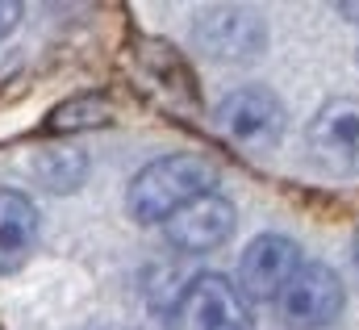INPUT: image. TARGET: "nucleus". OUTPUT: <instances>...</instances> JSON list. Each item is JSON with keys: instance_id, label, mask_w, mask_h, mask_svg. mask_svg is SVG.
Here are the masks:
<instances>
[{"instance_id": "5", "label": "nucleus", "mask_w": 359, "mask_h": 330, "mask_svg": "<svg viewBox=\"0 0 359 330\" xmlns=\"http://www.w3.org/2000/svg\"><path fill=\"white\" fill-rule=\"evenodd\" d=\"M309 151L330 176H359V100L339 96L309 121Z\"/></svg>"}, {"instance_id": "12", "label": "nucleus", "mask_w": 359, "mask_h": 330, "mask_svg": "<svg viewBox=\"0 0 359 330\" xmlns=\"http://www.w3.org/2000/svg\"><path fill=\"white\" fill-rule=\"evenodd\" d=\"M17 17H21V4H17V0H0V38H4V34H13Z\"/></svg>"}, {"instance_id": "8", "label": "nucleus", "mask_w": 359, "mask_h": 330, "mask_svg": "<svg viewBox=\"0 0 359 330\" xmlns=\"http://www.w3.org/2000/svg\"><path fill=\"white\" fill-rule=\"evenodd\" d=\"M196 42L217 55V59H251L259 46H264V29L251 13H238V8H209L201 13V25H196Z\"/></svg>"}, {"instance_id": "10", "label": "nucleus", "mask_w": 359, "mask_h": 330, "mask_svg": "<svg viewBox=\"0 0 359 330\" xmlns=\"http://www.w3.org/2000/svg\"><path fill=\"white\" fill-rule=\"evenodd\" d=\"M104 117H109V105L100 96H76V100H67V105H59L50 113V130L55 134H63V130H88V126H100Z\"/></svg>"}, {"instance_id": "6", "label": "nucleus", "mask_w": 359, "mask_h": 330, "mask_svg": "<svg viewBox=\"0 0 359 330\" xmlns=\"http://www.w3.org/2000/svg\"><path fill=\"white\" fill-rule=\"evenodd\" d=\"M305 255L292 239L284 235H259L251 247L243 251V268H238V280H243V293L247 301H276L288 280L301 272Z\"/></svg>"}, {"instance_id": "1", "label": "nucleus", "mask_w": 359, "mask_h": 330, "mask_svg": "<svg viewBox=\"0 0 359 330\" xmlns=\"http://www.w3.org/2000/svg\"><path fill=\"white\" fill-rule=\"evenodd\" d=\"M217 188V167L205 155H163L147 164L130 180V213L138 222H168L196 197H209Z\"/></svg>"}, {"instance_id": "13", "label": "nucleus", "mask_w": 359, "mask_h": 330, "mask_svg": "<svg viewBox=\"0 0 359 330\" xmlns=\"http://www.w3.org/2000/svg\"><path fill=\"white\" fill-rule=\"evenodd\" d=\"M339 13L343 17H359V4H339Z\"/></svg>"}, {"instance_id": "2", "label": "nucleus", "mask_w": 359, "mask_h": 330, "mask_svg": "<svg viewBox=\"0 0 359 330\" xmlns=\"http://www.w3.org/2000/svg\"><path fill=\"white\" fill-rule=\"evenodd\" d=\"M172 330H251V301L238 284H230L217 272H205L196 280H188V289L176 297L172 314H168Z\"/></svg>"}, {"instance_id": "7", "label": "nucleus", "mask_w": 359, "mask_h": 330, "mask_svg": "<svg viewBox=\"0 0 359 330\" xmlns=\"http://www.w3.org/2000/svg\"><path fill=\"white\" fill-rule=\"evenodd\" d=\"M163 235H168V243L176 251H188V255L213 251L234 235V205L222 192L196 197L192 205H184L180 213H172L163 222Z\"/></svg>"}, {"instance_id": "9", "label": "nucleus", "mask_w": 359, "mask_h": 330, "mask_svg": "<svg viewBox=\"0 0 359 330\" xmlns=\"http://www.w3.org/2000/svg\"><path fill=\"white\" fill-rule=\"evenodd\" d=\"M38 205L25 192L0 188V272H13L29 259L38 243Z\"/></svg>"}, {"instance_id": "11", "label": "nucleus", "mask_w": 359, "mask_h": 330, "mask_svg": "<svg viewBox=\"0 0 359 330\" xmlns=\"http://www.w3.org/2000/svg\"><path fill=\"white\" fill-rule=\"evenodd\" d=\"M38 176L55 188V192H72L84 180V155L80 151H46L38 159Z\"/></svg>"}, {"instance_id": "14", "label": "nucleus", "mask_w": 359, "mask_h": 330, "mask_svg": "<svg viewBox=\"0 0 359 330\" xmlns=\"http://www.w3.org/2000/svg\"><path fill=\"white\" fill-rule=\"evenodd\" d=\"M355 268H359V235H355Z\"/></svg>"}, {"instance_id": "3", "label": "nucleus", "mask_w": 359, "mask_h": 330, "mask_svg": "<svg viewBox=\"0 0 359 330\" xmlns=\"http://www.w3.org/2000/svg\"><path fill=\"white\" fill-rule=\"evenodd\" d=\"M347 305V293H343V280L334 268L326 263H301V272L288 280V289L276 297V310L284 318V326L292 330H322L330 326Z\"/></svg>"}, {"instance_id": "4", "label": "nucleus", "mask_w": 359, "mask_h": 330, "mask_svg": "<svg viewBox=\"0 0 359 330\" xmlns=\"http://www.w3.org/2000/svg\"><path fill=\"white\" fill-rule=\"evenodd\" d=\"M217 130L247 151H268L284 134V105L268 88H238L217 105Z\"/></svg>"}]
</instances>
